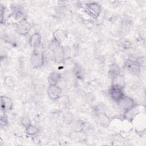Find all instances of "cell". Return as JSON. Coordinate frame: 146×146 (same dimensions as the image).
Wrapping results in <instances>:
<instances>
[{"mask_svg": "<svg viewBox=\"0 0 146 146\" xmlns=\"http://www.w3.org/2000/svg\"><path fill=\"white\" fill-rule=\"evenodd\" d=\"M140 64L137 61H134L130 59H128L124 64L125 68L134 75H137L140 72Z\"/></svg>", "mask_w": 146, "mask_h": 146, "instance_id": "cell-6", "label": "cell"}, {"mask_svg": "<svg viewBox=\"0 0 146 146\" xmlns=\"http://www.w3.org/2000/svg\"><path fill=\"white\" fill-rule=\"evenodd\" d=\"M120 74L119 68L116 64H113L109 70V76L110 78L113 80L117 76Z\"/></svg>", "mask_w": 146, "mask_h": 146, "instance_id": "cell-14", "label": "cell"}, {"mask_svg": "<svg viewBox=\"0 0 146 146\" xmlns=\"http://www.w3.org/2000/svg\"><path fill=\"white\" fill-rule=\"evenodd\" d=\"M121 108L127 111L135 106L134 102L132 99L124 95L118 102H117Z\"/></svg>", "mask_w": 146, "mask_h": 146, "instance_id": "cell-7", "label": "cell"}, {"mask_svg": "<svg viewBox=\"0 0 146 146\" xmlns=\"http://www.w3.org/2000/svg\"><path fill=\"white\" fill-rule=\"evenodd\" d=\"M85 11L91 17L96 19L99 16L100 14V6L97 3H90L86 5V7L85 8Z\"/></svg>", "mask_w": 146, "mask_h": 146, "instance_id": "cell-3", "label": "cell"}, {"mask_svg": "<svg viewBox=\"0 0 146 146\" xmlns=\"http://www.w3.org/2000/svg\"><path fill=\"white\" fill-rule=\"evenodd\" d=\"M41 35L38 33L34 34L30 38V44L34 48L38 47L41 43Z\"/></svg>", "mask_w": 146, "mask_h": 146, "instance_id": "cell-12", "label": "cell"}, {"mask_svg": "<svg viewBox=\"0 0 146 146\" xmlns=\"http://www.w3.org/2000/svg\"><path fill=\"white\" fill-rule=\"evenodd\" d=\"M5 82L6 85H7L9 87H11L14 86V79L12 78V77L10 76H7L5 79Z\"/></svg>", "mask_w": 146, "mask_h": 146, "instance_id": "cell-17", "label": "cell"}, {"mask_svg": "<svg viewBox=\"0 0 146 146\" xmlns=\"http://www.w3.org/2000/svg\"><path fill=\"white\" fill-rule=\"evenodd\" d=\"M96 117L100 123L106 125L110 123V119L108 116L104 113L101 112H98L96 113Z\"/></svg>", "mask_w": 146, "mask_h": 146, "instance_id": "cell-15", "label": "cell"}, {"mask_svg": "<svg viewBox=\"0 0 146 146\" xmlns=\"http://www.w3.org/2000/svg\"><path fill=\"white\" fill-rule=\"evenodd\" d=\"M109 93L111 98L116 102H118L124 96L123 87L114 84L110 88Z\"/></svg>", "mask_w": 146, "mask_h": 146, "instance_id": "cell-4", "label": "cell"}, {"mask_svg": "<svg viewBox=\"0 0 146 146\" xmlns=\"http://www.w3.org/2000/svg\"><path fill=\"white\" fill-rule=\"evenodd\" d=\"M53 36L54 40L60 43V42L64 40L67 38V34L64 31L61 29H58L54 33Z\"/></svg>", "mask_w": 146, "mask_h": 146, "instance_id": "cell-10", "label": "cell"}, {"mask_svg": "<svg viewBox=\"0 0 146 146\" xmlns=\"http://www.w3.org/2000/svg\"><path fill=\"white\" fill-rule=\"evenodd\" d=\"M22 124L25 126L26 127H27L30 125V119L27 117H23L22 120Z\"/></svg>", "mask_w": 146, "mask_h": 146, "instance_id": "cell-19", "label": "cell"}, {"mask_svg": "<svg viewBox=\"0 0 146 146\" xmlns=\"http://www.w3.org/2000/svg\"><path fill=\"white\" fill-rule=\"evenodd\" d=\"M54 58L57 63H62L64 59V50L60 43L54 40L51 44Z\"/></svg>", "mask_w": 146, "mask_h": 146, "instance_id": "cell-2", "label": "cell"}, {"mask_svg": "<svg viewBox=\"0 0 146 146\" xmlns=\"http://www.w3.org/2000/svg\"><path fill=\"white\" fill-rule=\"evenodd\" d=\"M1 106L2 112H6V111H10L13 108L12 100L7 96H2L1 98Z\"/></svg>", "mask_w": 146, "mask_h": 146, "instance_id": "cell-9", "label": "cell"}, {"mask_svg": "<svg viewBox=\"0 0 146 146\" xmlns=\"http://www.w3.org/2000/svg\"><path fill=\"white\" fill-rule=\"evenodd\" d=\"M5 114L3 115H1V124L2 125H5L7 123V117Z\"/></svg>", "mask_w": 146, "mask_h": 146, "instance_id": "cell-18", "label": "cell"}, {"mask_svg": "<svg viewBox=\"0 0 146 146\" xmlns=\"http://www.w3.org/2000/svg\"><path fill=\"white\" fill-rule=\"evenodd\" d=\"M32 27L31 25L25 19H22L17 23L16 31L21 35H26L29 33Z\"/></svg>", "mask_w": 146, "mask_h": 146, "instance_id": "cell-5", "label": "cell"}, {"mask_svg": "<svg viewBox=\"0 0 146 146\" xmlns=\"http://www.w3.org/2000/svg\"><path fill=\"white\" fill-rule=\"evenodd\" d=\"M26 131H27V132L28 134H29L30 135H33L36 134L38 132V129L35 126L30 124L29 126L26 127Z\"/></svg>", "mask_w": 146, "mask_h": 146, "instance_id": "cell-16", "label": "cell"}, {"mask_svg": "<svg viewBox=\"0 0 146 146\" xmlns=\"http://www.w3.org/2000/svg\"><path fill=\"white\" fill-rule=\"evenodd\" d=\"M31 64L35 68H40L44 64V55L39 47L34 48L31 57Z\"/></svg>", "mask_w": 146, "mask_h": 146, "instance_id": "cell-1", "label": "cell"}, {"mask_svg": "<svg viewBox=\"0 0 146 146\" xmlns=\"http://www.w3.org/2000/svg\"><path fill=\"white\" fill-rule=\"evenodd\" d=\"M48 95L50 99L55 100L58 99L62 94V90L57 85H50L47 90Z\"/></svg>", "mask_w": 146, "mask_h": 146, "instance_id": "cell-8", "label": "cell"}, {"mask_svg": "<svg viewBox=\"0 0 146 146\" xmlns=\"http://www.w3.org/2000/svg\"><path fill=\"white\" fill-rule=\"evenodd\" d=\"M60 79V75L56 72L51 73L48 77V82L50 85H56Z\"/></svg>", "mask_w": 146, "mask_h": 146, "instance_id": "cell-13", "label": "cell"}, {"mask_svg": "<svg viewBox=\"0 0 146 146\" xmlns=\"http://www.w3.org/2000/svg\"><path fill=\"white\" fill-rule=\"evenodd\" d=\"M11 10L14 18L16 19H19L23 16V9L19 5H13Z\"/></svg>", "mask_w": 146, "mask_h": 146, "instance_id": "cell-11", "label": "cell"}]
</instances>
